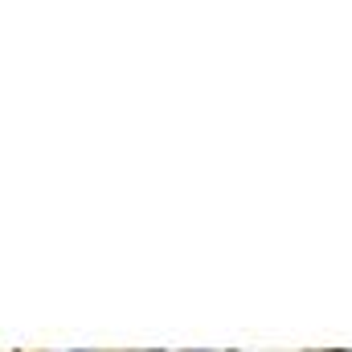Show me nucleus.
Instances as JSON below:
<instances>
[{
  "mask_svg": "<svg viewBox=\"0 0 352 352\" xmlns=\"http://www.w3.org/2000/svg\"><path fill=\"white\" fill-rule=\"evenodd\" d=\"M152 352H156V349H152Z\"/></svg>",
  "mask_w": 352,
  "mask_h": 352,
  "instance_id": "2",
  "label": "nucleus"
},
{
  "mask_svg": "<svg viewBox=\"0 0 352 352\" xmlns=\"http://www.w3.org/2000/svg\"><path fill=\"white\" fill-rule=\"evenodd\" d=\"M78 352H87V349H78Z\"/></svg>",
  "mask_w": 352,
  "mask_h": 352,
  "instance_id": "1",
  "label": "nucleus"
}]
</instances>
